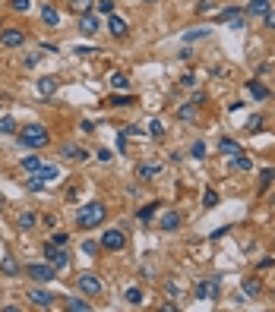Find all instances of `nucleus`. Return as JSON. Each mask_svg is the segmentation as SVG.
Instances as JSON below:
<instances>
[{"label": "nucleus", "mask_w": 275, "mask_h": 312, "mask_svg": "<svg viewBox=\"0 0 275 312\" xmlns=\"http://www.w3.org/2000/svg\"><path fill=\"white\" fill-rule=\"evenodd\" d=\"M0 205H4V193H0Z\"/></svg>", "instance_id": "864d4df0"}, {"label": "nucleus", "mask_w": 275, "mask_h": 312, "mask_svg": "<svg viewBox=\"0 0 275 312\" xmlns=\"http://www.w3.org/2000/svg\"><path fill=\"white\" fill-rule=\"evenodd\" d=\"M107 32H111L114 38H127V32H130V26H127V19H124V16H117V13H111V16H107Z\"/></svg>", "instance_id": "ddd939ff"}, {"label": "nucleus", "mask_w": 275, "mask_h": 312, "mask_svg": "<svg viewBox=\"0 0 275 312\" xmlns=\"http://www.w3.org/2000/svg\"><path fill=\"white\" fill-rule=\"evenodd\" d=\"M244 293L247 296H259L262 293V281L259 278H244Z\"/></svg>", "instance_id": "c756f323"}, {"label": "nucleus", "mask_w": 275, "mask_h": 312, "mask_svg": "<svg viewBox=\"0 0 275 312\" xmlns=\"http://www.w3.org/2000/svg\"><path fill=\"white\" fill-rule=\"evenodd\" d=\"M177 227H181V214H177V211H168V214H164V218H161V230H177Z\"/></svg>", "instance_id": "bb28decb"}, {"label": "nucleus", "mask_w": 275, "mask_h": 312, "mask_svg": "<svg viewBox=\"0 0 275 312\" xmlns=\"http://www.w3.org/2000/svg\"><path fill=\"white\" fill-rule=\"evenodd\" d=\"M158 174H161V164H155V161H139V164H136V177L142 180V183L155 180Z\"/></svg>", "instance_id": "f8f14e48"}, {"label": "nucleus", "mask_w": 275, "mask_h": 312, "mask_svg": "<svg viewBox=\"0 0 275 312\" xmlns=\"http://www.w3.org/2000/svg\"><path fill=\"white\" fill-rule=\"evenodd\" d=\"M16 120L13 117H10V114H4V117H0V136H16Z\"/></svg>", "instance_id": "393cba45"}, {"label": "nucleus", "mask_w": 275, "mask_h": 312, "mask_svg": "<svg viewBox=\"0 0 275 312\" xmlns=\"http://www.w3.org/2000/svg\"><path fill=\"white\" fill-rule=\"evenodd\" d=\"M32 177H38L41 183H54V180H61V167H57V164H44V161H41V167H38V171H35Z\"/></svg>", "instance_id": "2eb2a0df"}, {"label": "nucleus", "mask_w": 275, "mask_h": 312, "mask_svg": "<svg viewBox=\"0 0 275 312\" xmlns=\"http://www.w3.org/2000/svg\"><path fill=\"white\" fill-rule=\"evenodd\" d=\"M117 151H127V133H124V129L117 133Z\"/></svg>", "instance_id": "49530a36"}, {"label": "nucleus", "mask_w": 275, "mask_h": 312, "mask_svg": "<svg viewBox=\"0 0 275 312\" xmlns=\"http://www.w3.org/2000/svg\"><path fill=\"white\" fill-rule=\"evenodd\" d=\"M218 148H222V154H225V158H237V154H244L241 142H234V139H228V136H225V139L218 142Z\"/></svg>", "instance_id": "6ab92c4d"}, {"label": "nucleus", "mask_w": 275, "mask_h": 312, "mask_svg": "<svg viewBox=\"0 0 275 312\" xmlns=\"http://www.w3.org/2000/svg\"><path fill=\"white\" fill-rule=\"evenodd\" d=\"M82 249H86V253H89V256H95V253H98V249H101V246H98V243H92V240H89V243H82Z\"/></svg>", "instance_id": "de8ad7c7"}, {"label": "nucleus", "mask_w": 275, "mask_h": 312, "mask_svg": "<svg viewBox=\"0 0 275 312\" xmlns=\"http://www.w3.org/2000/svg\"><path fill=\"white\" fill-rule=\"evenodd\" d=\"M107 82H111V89H114V92H127V89H130V79H127V73H121V69H111Z\"/></svg>", "instance_id": "412c9836"}, {"label": "nucleus", "mask_w": 275, "mask_h": 312, "mask_svg": "<svg viewBox=\"0 0 275 312\" xmlns=\"http://www.w3.org/2000/svg\"><path fill=\"white\" fill-rule=\"evenodd\" d=\"M95 13H98V16H111L114 13V0H95Z\"/></svg>", "instance_id": "7c9ffc66"}, {"label": "nucleus", "mask_w": 275, "mask_h": 312, "mask_svg": "<svg viewBox=\"0 0 275 312\" xmlns=\"http://www.w3.org/2000/svg\"><path fill=\"white\" fill-rule=\"evenodd\" d=\"M155 211H158V205H155V202H152V205H146V208H139V221H149Z\"/></svg>", "instance_id": "ea45409f"}, {"label": "nucleus", "mask_w": 275, "mask_h": 312, "mask_svg": "<svg viewBox=\"0 0 275 312\" xmlns=\"http://www.w3.org/2000/svg\"><path fill=\"white\" fill-rule=\"evenodd\" d=\"M269 183H275V167H266V171H262V186H269Z\"/></svg>", "instance_id": "37998d69"}, {"label": "nucleus", "mask_w": 275, "mask_h": 312, "mask_svg": "<svg viewBox=\"0 0 275 312\" xmlns=\"http://www.w3.org/2000/svg\"><path fill=\"white\" fill-rule=\"evenodd\" d=\"M26 44V32L19 29H0V47H10V51H16V47Z\"/></svg>", "instance_id": "6e6552de"}, {"label": "nucleus", "mask_w": 275, "mask_h": 312, "mask_svg": "<svg viewBox=\"0 0 275 312\" xmlns=\"http://www.w3.org/2000/svg\"><path fill=\"white\" fill-rule=\"evenodd\" d=\"M64 154H67L70 161H86V151H82L79 145H67V148H64Z\"/></svg>", "instance_id": "2f4dec72"}, {"label": "nucleus", "mask_w": 275, "mask_h": 312, "mask_svg": "<svg viewBox=\"0 0 275 312\" xmlns=\"http://www.w3.org/2000/svg\"><path fill=\"white\" fill-rule=\"evenodd\" d=\"M177 120H184V123H196V120H199V104H193V101L177 104Z\"/></svg>", "instance_id": "4468645a"}, {"label": "nucleus", "mask_w": 275, "mask_h": 312, "mask_svg": "<svg viewBox=\"0 0 275 312\" xmlns=\"http://www.w3.org/2000/svg\"><path fill=\"white\" fill-rule=\"evenodd\" d=\"M10 7H13L16 13H29V10H32V0H10Z\"/></svg>", "instance_id": "f704fd0d"}, {"label": "nucleus", "mask_w": 275, "mask_h": 312, "mask_svg": "<svg viewBox=\"0 0 275 312\" xmlns=\"http://www.w3.org/2000/svg\"><path fill=\"white\" fill-rule=\"evenodd\" d=\"M190 101H193V104H202V101H206V92H193V95H190Z\"/></svg>", "instance_id": "8fccbe9b"}, {"label": "nucleus", "mask_w": 275, "mask_h": 312, "mask_svg": "<svg viewBox=\"0 0 275 312\" xmlns=\"http://www.w3.org/2000/svg\"><path fill=\"white\" fill-rule=\"evenodd\" d=\"M98 246H101V249H107V253H121V249H127V233H124V230H117V227H111V230H104V233H101Z\"/></svg>", "instance_id": "20e7f679"}, {"label": "nucleus", "mask_w": 275, "mask_h": 312, "mask_svg": "<svg viewBox=\"0 0 275 312\" xmlns=\"http://www.w3.org/2000/svg\"><path fill=\"white\" fill-rule=\"evenodd\" d=\"M26 274L32 281H38V284H51L57 278V268L47 265V262H32V265H26Z\"/></svg>", "instance_id": "39448f33"}, {"label": "nucleus", "mask_w": 275, "mask_h": 312, "mask_svg": "<svg viewBox=\"0 0 275 312\" xmlns=\"http://www.w3.org/2000/svg\"><path fill=\"white\" fill-rule=\"evenodd\" d=\"M26 186L32 189V193H41V189H44L47 183H41V180H38V177H32V174H29V180H26Z\"/></svg>", "instance_id": "4c0bfd02"}, {"label": "nucleus", "mask_w": 275, "mask_h": 312, "mask_svg": "<svg viewBox=\"0 0 275 312\" xmlns=\"http://www.w3.org/2000/svg\"><path fill=\"white\" fill-rule=\"evenodd\" d=\"M111 104H114V107H124V104H133V98H130V95H114Z\"/></svg>", "instance_id": "79ce46f5"}, {"label": "nucleus", "mask_w": 275, "mask_h": 312, "mask_svg": "<svg viewBox=\"0 0 275 312\" xmlns=\"http://www.w3.org/2000/svg\"><path fill=\"white\" fill-rule=\"evenodd\" d=\"M0 271H4L7 278H19V274H22V268H19V262H16L13 256H4V259H0Z\"/></svg>", "instance_id": "aec40b11"}, {"label": "nucleus", "mask_w": 275, "mask_h": 312, "mask_svg": "<svg viewBox=\"0 0 275 312\" xmlns=\"http://www.w3.org/2000/svg\"><path fill=\"white\" fill-rule=\"evenodd\" d=\"M16 139L22 148H44L51 142V133H47L44 123H26L22 129H16Z\"/></svg>", "instance_id": "f257e3e1"}, {"label": "nucleus", "mask_w": 275, "mask_h": 312, "mask_svg": "<svg viewBox=\"0 0 275 312\" xmlns=\"http://www.w3.org/2000/svg\"><path fill=\"white\" fill-rule=\"evenodd\" d=\"M247 129H250V133H259V129H262V117H250L247 120Z\"/></svg>", "instance_id": "a19ab883"}, {"label": "nucleus", "mask_w": 275, "mask_h": 312, "mask_svg": "<svg viewBox=\"0 0 275 312\" xmlns=\"http://www.w3.org/2000/svg\"><path fill=\"white\" fill-rule=\"evenodd\" d=\"M41 221H44L47 227H57V218H54V214H44V218H41Z\"/></svg>", "instance_id": "603ef678"}, {"label": "nucleus", "mask_w": 275, "mask_h": 312, "mask_svg": "<svg viewBox=\"0 0 275 312\" xmlns=\"http://www.w3.org/2000/svg\"><path fill=\"white\" fill-rule=\"evenodd\" d=\"M269 10H272V0H250L244 13H247V16H266Z\"/></svg>", "instance_id": "a211bd4d"}, {"label": "nucleus", "mask_w": 275, "mask_h": 312, "mask_svg": "<svg viewBox=\"0 0 275 312\" xmlns=\"http://www.w3.org/2000/svg\"><path fill=\"white\" fill-rule=\"evenodd\" d=\"M35 221H38V214H35V211H22L19 218H16L19 230H32V227H35Z\"/></svg>", "instance_id": "c85d7f7f"}, {"label": "nucleus", "mask_w": 275, "mask_h": 312, "mask_svg": "<svg viewBox=\"0 0 275 312\" xmlns=\"http://www.w3.org/2000/svg\"><path fill=\"white\" fill-rule=\"evenodd\" d=\"M124 299H127V306H142V299H146V296H142L139 287H127V290H124Z\"/></svg>", "instance_id": "a878e982"}, {"label": "nucleus", "mask_w": 275, "mask_h": 312, "mask_svg": "<svg viewBox=\"0 0 275 312\" xmlns=\"http://www.w3.org/2000/svg\"><path fill=\"white\" fill-rule=\"evenodd\" d=\"M41 22H44L47 29H57V26H61V13H57V7L44 4V7H41Z\"/></svg>", "instance_id": "f3484780"}, {"label": "nucleus", "mask_w": 275, "mask_h": 312, "mask_svg": "<svg viewBox=\"0 0 275 312\" xmlns=\"http://www.w3.org/2000/svg\"><path fill=\"white\" fill-rule=\"evenodd\" d=\"M107 218V208L101 202H86L79 211H76V227L79 230H95V227H101Z\"/></svg>", "instance_id": "f03ea898"}, {"label": "nucleus", "mask_w": 275, "mask_h": 312, "mask_svg": "<svg viewBox=\"0 0 275 312\" xmlns=\"http://www.w3.org/2000/svg\"><path fill=\"white\" fill-rule=\"evenodd\" d=\"M98 29H101V19H98V13H95V10H92V13H86V16H79V32L86 35V38H92Z\"/></svg>", "instance_id": "9d476101"}, {"label": "nucleus", "mask_w": 275, "mask_h": 312, "mask_svg": "<svg viewBox=\"0 0 275 312\" xmlns=\"http://www.w3.org/2000/svg\"><path fill=\"white\" fill-rule=\"evenodd\" d=\"M76 287H79V293H86V296H101V290H104V284H101V278H98V274H92V271H86V274H79V281H76Z\"/></svg>", "instance_id": "423d86ee"}, {"label": "nucleus", "mask_w": 275, "mask_h": 312, "mask_svg": "<svg viewBox=\"0 0 275 312\" xmlns=\"http://www.w3.org/2000/svg\"><path fill=\"white\" fill-rule=\"evenodd\" d=\"M149 136H155V139H161V136H164L161 120H152V123H149Z\"/></svg>", "instance_id": "e433bc0d"}, {"label": "nucleus", "mask_w": 275, "mask_h": 312, "mask_svg": "<svg viewBox=\"0 0 275 312\" xmlns=\"http://www.w3.org/2000/svg\"><path fill=\"white\" fill-rule=\"evenodd\" d=\"M44 262L54 265V268H67L70 265V253L61 243H51V240H47V243H44Z\"/></svg>", "instance_id": "7ed1b4c3"}, {"label": "nucleus", "mask_w": 275, "mask_h": 312, "mask_svg": "<svg viewBox=\"0 0 275 312\" xmlns=\"http://www.w3.org/2000/svg\"><path fill=\"white\" fill-rule=\"evenodd\" d=\"M199 38H209V29H193L184 35V41H199Z\"/></svg>", "instance_id": "72a5a7b5"}, {"label": "nucleus", "mask_w": 275, "mask_h": 312, "mask_svg": "<svg viewBox=\"0 0 275 312\" xmlns=\"http://www.w3.org/2000/svg\"><path fill=\"white\" fill-rule=\"evenodd\" d=\"M70 10H73L76 16H86L95 10V0H70Z\"/></svg>", "instance_id": "5701e85b"}, {"label": "nucleus", "mask_w": 275, "mask_h": 312, "mask_svg": "<svg viewBox=\"0 0 275 312\" xmlns=\"http://www.w3.org/2000/svg\"><path fill=\"white\" fill-rule=\"evenodd\" d=\"M38 95H41V98H54V95H57V82L51 76H41L38 79Z\"/></svg>", "instance_id": "4be33fe9"}, {"label": "nucleus", "mask_w": 275, "mask_h": 312, "mask_svg": "<svg viewBox=\"0 0 275 312\" xmlns=\"http://www.w3.org/2000/svg\"><path fill=\"white\" fill-rule=\"evenodd\" d=\"M19 167H22L26 174H35V171L41 167V158H38V154H26V158L19 161Z\"/></svg>", "instance_id": "cd10ccee"}, {"label": "nucleus", "mask_w": 275, "mask_h": 312, "mask_svg": "<svg viewBox=\"0 0 275 312\" xmlns=\"http://www.w3.org/2000/svg\"><path fill=\"white\" fill-rule=\"evenodd\" d=\"M95 158H98L101 164H107V161H111V151H107V148H98V151H95Z\"/></svg>", "instance_id": "a18cd8bd"}, {"label": "nucleus", "mask_w": 275, "mask_h": 312, "mask_svg": "<svg viewBox=\"0 0 275 312\" xmlns=\"http://www.w3.org/2000/svg\"><path fill=\"white\" fill-rule=\"evenodd\" d=\"M196 13H212V4H209V0H202V4L196 7Z\"/></svg>", "instance_id": "3c124183"}, {"label": "nucleus", "mask_w": 275, "mask_h": 312, "mask_svg": "<svg viewBox=\"0 0 275 312\" xmlns=\"http://www.w3.org/2000/svg\"><path fill=\"white\" fill-rule=\"evenodd\" d=\"M231 171H237V174H247V171H253V161H250L247 154H237V158H231Z\"/></svg>", "instance_id": "b1692460"}, {"label": "nucleus", "mask_w": 275, "mask_h": 312, "mask_svg": "<svg viewBox=\"0 0 275 312\" xmlns=\"http://www.w3.org/2000/svg\"><path fill=\"white\" fill-rule=\"evenodd\" d=\"M247 92H250V98H253V101H269L272 98V92H269V86L262 79H250L247 82Z\"/></svg>", "instance_id": "9b49d317"}, {"label": "nucleus", "mask_w": 275, "mask_h": 312, "mask_svg": "<svg viewBox=\"0 0 275 312\" xmlns=\"http://www.w3.org/2000/svg\"><path fill=\"white\" fill-rule=\"evenodd\" d=\"M168 296H177V299H181V287H177L174 281H168Z\"/></svg>", "instance_id": "09e8293b"}, {"label": "nucleus", "mask_w": 275, "mask_h": 312, "mask_svg": "<svg viewBox=\"0 0 275 312\" xmlns=\"http://www.w3.org/2000/svg\"><path fill=\"white\" fill-rule=\"evenodd\" d=\"M190 154H193V158H206V142H193V145H190Z\"/></svg>", "instance_id": "c9c22d12"}, {"label": "nucleus", "mask_w": 275, "mask_h": 312, "mask_svg": "<svg viewBox=\"0 0 275 312\" xmlns=\"http://www.w3.org/2000/svg\"><path fill=\"white\" fill-rule=\"evenodd\" d=\"M218 287H222L218 278L199 281V284H196V299H202V303H215V299H218Z\"/></svg>", "instance_id": "0eeeda50"}, {"label": "nucleus", "mask_w": 275, "mask_h": 312, "mask_svg": "<svg viewBox=\"0 0 275 312\" xmlns=\"http://www.w3.org/2000/svg\"><path fill=\"white\" fill-rule=\"evenodd\" d=\"M247 13H244V10H237V7H228V10H222V13H218V22H228V26L231 29H244L247 26Z\"/></svg>", "instance_id": "1a4fd4ad"}, {"label": "nucleus", "mask_w": 275, "mask_h": 312, "mask_svg": "<svg viewBox=\"0 0 275 312\" xmlns=\"http://www.w3.org/2000/svg\"><path fill=\"white\" fill-rule=\"evenodd\" d=\"M262 19H266V22H262V26H266L269 32H275V13H272V10H269V13L262 16Z\"/></svg>", "instance_id": "c03bdc74"}, {"label": "nucleus", "mask_w": 275, "mask_h": 312, "mask_svg": "<svg viewBox=\"0 0 275 312\" xmlns=\"http://www.w3.org/2000/svg\"><path fill=\"white\" fill-rule=\"evenodd\" d=\"M67 309H70V312H89L92 306L86 303V299H67Z\"/></svg>", "instance_id": "473e14b6"}, {"label": "nucleus", "mask_w": 275, "mask_h": 312, "mask_svg": "<svg viewBox=\"0 0 275 312\" xmlns=\"http://www.w3.org/2000/svg\"><path fill=\"white\" fill-rule=\"evenodd\" d=\"M29 299H32V306H35V309H51V306H54V296L47 293V290H32V293H29Z\"/></svg>", "instance_id": "dca6fc26"}, {"label": "nucleus", "mask_w": 275, "mask_h": 312, "mask_svg": "<svg viewBox=\"0 0 275 312\" xmlns=\"http://www.w3.org/2000/svg\"><path fill=\"white\" fill-rule=\"evenodd\" d=\"M202 202H206V208H215V205H218V193H215V189H206Z\"/></svg>", "instance_id": "58836bf2"}]
</instances>
